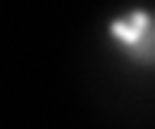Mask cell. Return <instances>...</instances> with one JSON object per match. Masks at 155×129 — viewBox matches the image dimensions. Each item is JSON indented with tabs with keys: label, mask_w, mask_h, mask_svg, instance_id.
<instances>
[{
	"label": "cell",
	"mask_w": 155,
	"mask_h": 129,
	"mask_svg": "<svg viewBox=\"0 0 155 129\" xmlns=\"http://www.w3.org/2000/svg\"><path fill=\"white\" fill-rule=\"evenodd\" d=\"M104 42L136 74H155V7L129 3L104 20Z\"/></svg>",
	"instance_id": "6da1fadb"
}]
</instances>
